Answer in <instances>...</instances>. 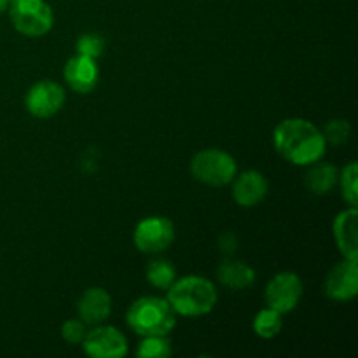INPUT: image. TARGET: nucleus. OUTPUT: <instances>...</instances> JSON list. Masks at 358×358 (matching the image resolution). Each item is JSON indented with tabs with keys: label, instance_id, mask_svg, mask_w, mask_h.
Returning a JSON list of instances; mask_svg holds the SVG:
<instances>
[{
	"label": "nucleus",
	"instance_id": "f257e3e1",
	"mask_svg": "<svg viewBox=\"0 0 358 358\" xmlns=\"http://www.w3.org/2000/svg\"><path fill=\"white\" fill-rule=\"evenodd\" d=\"M273 142L280 156L296 166L317 163L327 149L324 133L313 122L301 117H290L280 122L273 133Z\"/></svg>",
	"mask_w": 358,
	"mask_h": 358
},
{
	"label": "nucleus",
	"instance_id": "f03ea898",
	"mask_svg": "<svg viewBox=\"0 0 358 358\" xmlns=\"http://www.w3.org/2000/svg\"><path fill=\"white\" fill-rule=\"evenodd\" d=\"M166 301L182 317H203L215 308L219 301L215 285L203 276H184L171 283Z\"/></svg>",
	"mask_w": 358,
	"mask_h": 358
},
{
	"label": "nucleus",
	"instance_id": "7ed1b4c3",
	"mask_svg": "<svg viewBox=\"0 0 358 358\" xmlns=\"http://www.w3.org/2000/svg\"><path fill=\"white\" fill-rule=\"evenodd\" d=\"M129 327L142 338L147 336H168L177 324V313L166 299L145 296L136 299L126 313Z\"/></svg>",
	"mask_w": 358,
	"mask_h": 358
},
{
	"label": "nucleus",
	"instance_id": "20e7f679",
	"mask_svg": "<svg viewBox=\"0 0 358 358\" xmlns=\"http://www.w3.org/2000/svg\"><path fill=\"white\" fill-rule=\"evenodd\" d=\"M191 173L198 182L212 187H222L236 177V161L231 154L220 149H205L191 161Z\"/></svg>",
	"mask_w": 358,
	"mask_h": 358
},
{
	"label": "nucleus",
	"instance_id": "39448f33",
	"mask_svg": "<svg viewBox=\"0 0 358 358\" xmlns=\"http://www.w3.org/2000/svg\"><path fill=\"white\" fill-rule=\"evenodd\" d=\"M9 16L13 27L24 37H42L55 24V13L45 0H14Z\"/></svg>",
	"mask_w": 358,
	"mask_h": 358
},
{
	"label": "nucleus",
	"instance_id": "423d86ee",
	"mask_svg": "<svg viewBox=\"0 0 358 358\" xmlns=\"http://www.w3.org/2000/svg\"><path fill=\"white\" fill-rule=\"evenodd\" d=\"M173 240L175 227L166 217H147L142 222H138L133 233L135 247L142 254H161L173 243Z\"/></svg>",
	"mask_w": 358,
	"mask_h": 358
},
{
	"label": "nucleus",
	"instance_id": "0eeeda50",
	"mask_svg": "<svg viewBox=\"0 0 358 358\" xmlns=\"http://www.w3.org/2000/svg\"><path fill=\"white\" fill-rule=\"evenodd\" d=\"M80 345L93 358H122L128 355V341L124 334L112 325L100 324L93 331H87Z\"/></svg>",
	"mask_w": 358,
	"mask_h": 358
},
{
	"label": "nucleus",
	"instance_id": "6e6552de",
	"mask_svg": "<svg viewBox=\"0 0 358 358\" xmlns=\"http://www.w3.org/2000/svg\"><path fill=\"white\" fill-rule=\"evenodd\" d=\"M303 297V282L296 273H278L266 287V303L278 313H289Z\"/></svg>",
	"mask_w": 358,
	"mask_h": 358
},
{
	"label": "nucleus",
	"instance_id": "1a4fd4ad",
	"mask_svg": "<svg viewBox=\"0 0 358 358\" xmlns=\"http://www.w3.org/2000/svg\"><path fill=\"white\" fill-rule=\"evenodd\" d=\"M65 100V90L59 84L52 80H42L30 87L24 98V105L34 117L48 119L62 110Z\"/></svg>",
	"mask_w": 358,
	"mask_h": 358
},
{
	"label": "nucleus",
	"instance_id": "9d476101",
	"mask_svg": "<svg viewBox=\"0 0 358 358\" xmlns=\"http://www.w3.org/2000/svg\"><path fill=\"white\" fill-rule=\"evenodd\" d=\"M325 294L334 301H352L358 292L357 259H345L329 271L325 278Z\"/></svg>",
	"mask_w": 358,
	"mask_h": 358
},
{
	"label": "nucleus",
	"instance_id": "9b49d317",
	"mask_svg": "<svg viewBox=\"0 0 358 358\" xmlns=\"http://www.w3.org/2000/svg\"><path fill=\"white\" fill-rule=\"evenodd\" d=\"M63 76H65L66 84L73 91L86 94L96 87L98 79H100V70H98L96 59L77 55L66 62Z\"/></svg>",
	"mask_w": 358,
	"mask_h": 358
},
{
	"label": "nucleus",
	"instance_id": "f8f14e48",
	"mask_svg": "<svg viewBox=\"0 0 358 358\" xmlns=\"http://www.w3.org/2000/svg\"><path fill=\"white\" fill-rule=\"evenodd\" d=\"M268 180L261 171L248 170L233 178V198L243 208L259 205L268 194Z\"/></svg>",
	"mask_w": 358,
	"mask_h": 358
},
{
	"label": "nucleus",
	"instance_id": "ddd939ff",
	"mask_svg": "<svg viewBox=\"0 0 358 358\" xmlns=\"http://www.w3.org/2000/svg\"><path fill=\"white\" fill-rule=\"evenodd\" d=\"M80 320L86 325H100L110 317L112 299L107 290L100 287H91L80 296L77 303Z\"/></svg>",
	"mask_w": 358,
	"mask_h": 358
},
{
	"label": "nucleus",
	"instance_id": "4468645a",
	"mask_svg": "<svg viewBox=\"0 0 358 358\" xmlns=\"http://www.w3.org/2000/svg\"><path fill=\"white\" fill-rule=\"evenodd\" d=\"M358 213L357 208L350 206V210L339 213L334 220V240L338 243L339 252L345 259H358Z\"/></svg>",
	"mask_w": 358,
	"mask_h": 358
},
{
	"label": "nucleus",
	"instance_id": "2eb2a0df",
	"mask_svg": "<svg viewBox=\"0 0 358 358\" xmlns=\"http://www.w3.org/2000/svg\"><path fill=\"white\" fill-rule=\"evenodd\" d=\"M217 278L231 290L250 289L255 282V271L248 264L234 259H226L217 268Z\"/></svg>",
	"mask_w": 358,
	"mask_h": 358
},
{
	"label": "nucleus",
	"instance_id": "dca6fc26",
	"mask_svg": "<svg viewBox=\"0 0 358 358\" xmlns=\"http://www.w3.org/2000/svg\"><path fill=\"white\" fill-rule=\"evenodd\" d=\"M310 170H308L306 178H304V184H306V189L311 192V194H327L329 191L334 189V185L338 184L339 173L336 170V166L329 163H317L310 164Z\"/></svg>",
	"mask_w": 358,
	"mask_h": 358
},
{
	"label": "nucleus",
	"instance_id": "f3484780",
	"mask_svg": "<svg viewBox=\"0 0 358 358\" xmlns=\"http://www.w3.org/2000/svg\"><path fill=\"white\" fill-rule=\"evenodd\" d=\"M147 282L159 290H168L177 280L175 266L168 259H154L147 266Z\"/></svg>",
	"mask_w": 358,
	"mask_h": 358
},
{
	"label": "nucleus",
	"instance_id": "a211bd4d",
	"mask_svg": "<svg viewBox=\"0 0 358 358\" xmlns=\"http://www.w3.org/2000/svg\"><path fill=\"white\" fill-rule=\"evenodd\" d=\"M283 327L282 313H278L273 308L259 311L254 318V332L262 339H273L280 334Z\"/></svg>",
	"mask_w": 358,
	"mask_h": 358
},
{
	"label": "nucleus",
	"instance_id": "6ab92c4d",
	"mask_svg": "<svg viewBox=\"0 0 358 358\" xmlns=\"http://www.w3.org/2000/svg\"><path fill=\"white\" fill-rule=\"evenodd\" d=\"M136 355L140 358H166L171 355V343L168 336H147L140 343Z\"/></svg>",
	"mask_w": 358,
	"mask_h": 358
},
{
	"label": "nucleus",
	"instance_id": "aec40b11",
	"mask_svg": "<svg viewBox=\"0 0 358 358\" xmlns=\"http://www.w3.org/2000/svg\"><path fill=\"white\" fill-rule=\"evenodd\" d=\"M357 175H358L357 163H350L348 166H345V170H343L341 177L338 178V180L341 182L343 198H345V201L348 203L350 206H353V208H357V203H358Z\"/></svg>",
	"mask_w": 358,
	"mask_h": 358
},
{
	"label": "nucleus",
	"instance_id": "412c9836",
	"mask_svg": "<svg viewBox=\"0 0 358 358\" xmlns=\"http://www.w3.org/2000/svg\"><path fill=\"white\" fill-rule=\"evenodd\" d=\"M103 48H105V41L96 34L80 35L79 41H77L76 44L77 55L87 56V58H93V59H96L98 56L103 52Z\"/></svg>",
	"mask_w": 358,
	"mask_h": 358
},
{
	"label": "nucleus",
	"instance_id": "4be33fe9",
	"mask_svg": "<svg viewBox=\"0 0 358 358\" xmlns=\"http://www.w3.org/2000/svg\"><path fill=\"white\" fill-rule=\"evenodd\" d=\"M350 122L345 121V119H334V121L329 122L324 129V138L327 143H332V145H341L346 140L350 138Z\"/></svg>",
	"mask_w": 358,
	"mask_h": 358
},
{
	"label": "nucleus",
	"instance_id": "5701e85b",
	"mask_svg": "<svg viewBox=\"0 0 358 358\" xmlns=\"http://www.w3.org/2000/svg\"><path fill=\"white\" fill-rule=\"evenodd\" d=\"M86 324H84L83 320H76V318L66 320L65 324L62 325V338L65 339L69 345H80V343L84 341V338H86Z\"/></svg>",
	"mask_w": 358,
	"mask_h": 358
},
{
	"label": "nucleus",
	"instance_id": "b1692460",
	"mask_svg": "<svg viewBox=\"0 0 358 358\" xmlns=\"http://www.w3.org/2000/svg\"><path fill=\"white\" fill-rule=\"evenodd\" d=\"M219 247L220 250L226 252V254H233L238 247V240L233 233H226L219 238Z\"/></svg>",
	"mask_w": 358,
	"mask_h": 358
},
{
	"label": "nucleus",
	"instance_id": "393cba45",
	"mask_svg": "<svg viewBox=\"0 0 358 358\" xmlns=\"http://www.w3.org/2000/svg\"><path fill=\"white\" fill-rule=\"evenodd\" d=\"M9 6H10L9 0H0V14L6 13V10L9 9Z\"/></svg>",
	"mask_w": 358,
	"mask_h": 358
}]
</instances>
